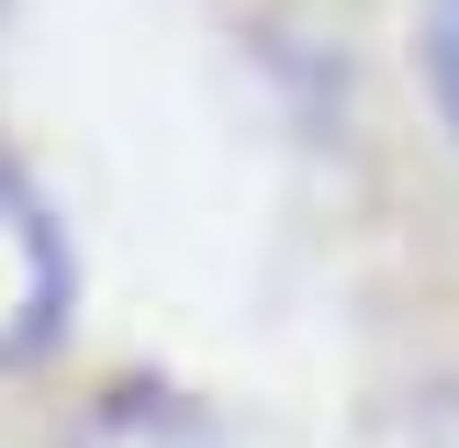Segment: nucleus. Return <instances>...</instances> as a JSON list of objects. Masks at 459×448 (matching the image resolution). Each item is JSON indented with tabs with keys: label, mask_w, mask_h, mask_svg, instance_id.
<instances>
[{
	"label": "nucleus",
	"mask_w": 459,
	"mask_h": 448,
	"mask_svg": "<svg viewBox=\"0 0 459 448\" xmlns=\"http://www.w3.org/2000/svg\"><path fill=\"white\" fill-rule=\"evenodd\" d=\"M67 303H79L67 224H56V202L0 157V370H34L67 336Z\"/></svg>",
	"instance_id": "obj_1"
},
{
	"label": "nucleus",
	"mask_w": 459,
	"mask_h": 448,
	"mask_svg": "<svg viewBox=\"0 0 459 448\" xmlns=\"http://www.w3.org/2000/svg\"><path fill=\"white\" fill-rule=\"evenodd\" d=\"M67 448H236V437L202 403H179V392H101L67 426Z\"/></svg>",
	"instance_id": "obj_2"
},
{
	"label": "nucleus",
	"mask_w": 459,
	"mask_h": 448,
	"mask_svg": "<svg viewBox=\"0 0 459 448\" xmlns=\"http://www.w3.org/2000/svg\"><path fill=\"white\" fill-rule=\"evenodd\" d=\"M415 67H426V101H437V124L459 134V0H426V45H415Z\"/></svg>",
	"instance_id": "obj_3"
}]
</instances>
